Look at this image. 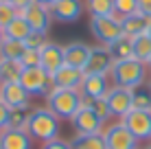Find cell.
I'll use <instances>...</instances> for the list:
<instances>
[{
    "mask_svg": "<svg viewBox=\"0 0 151 149\" xmlns=\"http://www.w3.org/2000/svg\"><path fill=\"white\" fill-rule=\"evenodd\" d=\"M110 77L114 81V86H123V88H138V86L147 83V64L138 59H121V61H114Z\"/></svg>",
    "mask_w": 151,
    "mask_h": 149,
    "instance_id": "2",
    "label": "cell"
},
{
    "mask_svg": "<svg viewBox=\"0 0 151 149\" xmlns=\"http://www.w3.org/2000/svg\"><path fill=\"white\" fill-rule=\"evenodd\" d=\"M0 101L11 110H24L31 105V94L20 86V81L0 83Z\"/></svg>",
    "mask_w": 151,
    "mask_h": 149,
    "instance_id": "12",
    "label": "cell"
},
{
    "mask_svg": "<svg viewBox=\"0 0 151 149\" xmlns=\"http://www.w3.org/2000/svg\"><path fill=\"white\" fill-rule=\"evenodd\" d=\"M132 50H134V59L142 61V64H149V59H151V37H149V33L132 37Z\"/></svg>",
    "mask_w": 151,
    "mask_h": 149,
    "instance_id": "22",
    "label": "cell"
},
{
    "mask_svg": "<svg viewBox=\"0 0 151 149\" xmlns=\"http://www.w3.org/2000/svg\"><path fill=\"white\" fill-rule=\"evenodd\" d=\"M90 31L92 35L101 42L103 46H110L123 37V27L118 15H101V18H90Z\"/></svg>",
    "mask_w": 151,
    "mask_h": 149,
    "instance_id": "5",
    "label": "cell"
},
{
    "mask_svg": "<svg viewBox=\"0 0 151 149\" xmlns=\"http://www.w3.org/2000/svg\"><path fill=\"white\" fill-rule=\"evenodd\" d=\"M114 13L118 18L138 13V0H114Z\"/></svg>",
    "mask_w": 151,
    "mask_h": 149,
    "instance_id": "28",
    "label": "cell"
},
{
    "mask_svg": "<svg viewBox=\"0 0 151 149\" xmlns=\"http://www.w3.org/2000/svg\"><path fill=\"white\" fill-rule=\"evenodd\" d=\"M147 33H149V37H151V22H149V29H147Z\"/></svg>",
    "mask_w": 151,
    "mask_h": 149,
    "instance_id": "39",
    "label": "cell"
},
{
    "mask_svg": "<svg viewBox=\"0 0 151 149\" xmlns=\"http://www.w3.org/2000/svg\"><path fill=\"white\" fill-rule=\"evenodd\" d=\"M134 110H147L151 112V86L142 83L138 88H134Z\"/></svg>",
    "mask_w": 151,
    "mask_h": 149,
    "instance_id": "27",
    "label": "cell"
},
{
    "mask_svg": "<svg viewBox=\"0 0 151 149\" xmlns=\"http://www.w3.org/2000/svg\"><path fill=\"white\" fill-rule=\"evenodd\" d=\"M103 138H105L107 149H138L136 136L125 127L123 121L112 123V125L103 132Z\"/></svg>",
    "mask_w": 151,
    "mask_h": 149,
    "instance_id": "6",
    "label": "cell"
},
{
    "mask_svg": "<svg viewBox=\"0 0 151 149\" xmlns=\"http://www.w3.org/2000/svg\"><path fill=\"white\" fill-rule=\"evenodd\" d=\"M24 66L15 59H0V83H13L20 81Z\"/></svg>",
    "mask_w": 151,
    "mask_h": 149,
    "instance_id": "23",
    "label": "cell"
},
{
    "mask_svg": "<svg viewBox=\"0 0 151 149\" xmlns=\"http://www.w3.org/2000/svg\"><path fill=\"white\" fill-rule=\"evenodd\" d=\"M86 79V73L81 68H72V66H61L53 75V88H68V90H81V83Z\"/></svg>",
    "mask_w": 151,
    "mask_h": 149,
    "instance_id": "15",
    "label": "cell"
},
{
    "mask_svg": "<svg viewBox=\"0 0 151 149\" xmlns=\"http://www.w3.org/2000/svg\"><path fill=\"white\" fill-rule=\"evenodd\" d=\"M138 13L145 18H151V0H138Z\"/></svg>",
    "mask_w": 151,
    "mask_h": 149,
    "instance_id": "36",
    "label": "cell"
},
{
    "mask_svg": "<svg viewBox=\"0 0 151 149\" xmlns=\"http://www.w3.org/2000/svg\"><path fill=\"white\" fill-rule=\"evenodd\" d=\"M20 86H22L31 96H46L53 90V77L46 73L42 66L24 68L22 75H20Z\"/></svg>",
    "mask_w": 151,
    "mask_h": 149,
    "instance_id": "4",
    "label": "cell"
},
{
    "mask_svg": "<svg viewBox=\"0 0 151 149\" xmlns=\"http://www.w3.org/2000/svg\"><path fill=\"white\" fill-rule=\"evenodd\" d=\"M59 116L48 107H33L29 112V123H27V132L31 138H37L42 143L55 140L59 136Z\"/></svg>",
    "mask_w": 151,
    "mask_h": 149,
    "instance_id": "1",
    "label": "cell"
},
{
    "mask_svg": "<svg viewBox=\"0 0 151 149\" xmlns=\"http://www.w3.org/2000/svg\"><path fill=\"white\" fill-rule=\"evenodd\" d=\"M90 101V107L94 110V114L101 119L103 123H105L107 119L112 116V112H110V105H107V101H105V96H101V99H88Z\"/></svg>",
    "mask_w": 151,
    "mask_h": 149,
    "instance_id": "29",
    "label": "cell"
},
{
    "mask_svg": "<svg viewBox=\"0 0 151 149\" xmlns=\"http://www.w3.org/2000/svg\"><path fill=\"white\" fill-rule=\"evenodd\" d=\"M147 83H149V86H151V77H149V81H147Z\"/></svg>",
    "mask_w": 151,
    "mask_h": 149,
    "instance_id": "42",
    "label": "cell"
},
{
    "mask_svg": "<svg viewBox=\"0 0 151 149\" xmlns=\"http://www.w3.org/2000/svg\"><path fill=\"white\" fill-rule=\"evenodd\" d=\"M15 15H18V11L11 2H0V29H4Z\"/></svg>",
    "mask_w": 151,
    "mask_h": 149,
    "instance_id": "31",
    "label": "cell"
},
{
    "mask_svg": "<svg viewBox=\"0 0 151 149\" xmlns=\"http://www.w3.org/2000/svg\"><path fill=\"white\" fill-rule=\"evenodd\" d=\"M0 2H11V0H0Z\"/></svg>",
    "mask_w": 151,
    "mask_h": 149,
    "instance_id": "41",
    "label": "cell"
},
{
    "mask_svg": "<svg viewBox=\"0 0 151 149\" xmlns=\"http://www.w3.org/2000/svg\"><path fill=\"white\" fill-rule=\"evenodd\" d=\"M110 53L114 61H121V59H132L134 57V50H132V37H127V35H123V37H118L116 42H112L110 46Z\"/></svg>",
    "mask_w": 151,
    "mask_h": 149,
    "instance_id": "25",
    "label": "cell"
},
{
    "mask_svg": "<svg viewBox=\"0 0 151 149\" xmlns=\"http://www.w3.org/2000/svg\"><path fill=\"white\" fill-rule=\"evenodd\" d=\"M114 66V57L110 53V48L107 46H92L90 48V57H88V64L86 68H83V73L86 75H110Z\"/></svg>",
    "mask_w": 151,
    "mask_h": 149,
    "instance_id": "10",
    "label": "cell"
},
{
    "mask_svg": "<svg viewBox=\"0 0 151 149\" xmlns=\"http://www.w3.org/2000/svg\"><path fill=\"white\" fill-rule=\"evenodd\" d=\"M105 101L110 105L112 116H118V119L127 116L134 110V92L129 88H123V86H112L110 92L105 94Z\"/></svg>",
    "mask_w": 151,
    "mask_h": 149,
    "instance_id": "8",
    "label": "cell"
},
{
    "mask_svg": "<svg viewBox=\"0 0 151 149\" xmlns=\"http://www.w3.org/2000/svg\"><path fill=\"white\" fill-rule=\"evenodd\" d=\"M35 2H40V4H44V7H48V9H50V7H53V4L57 2V0H35Z\"/></svg>",
    "mask_w": 151,
    "mask_h": 149,
    "instance_id": "37",
    "label": "cell"
},
{
    "mask_svg": "<svg viewBox=\"0 0 151 149\" xmlns=\"http://www.w3.org/2000/svg\"><path fill=\"white\" fill-rule=\"evenodd\" d=\"M2 33H4V37H9V40H18V42H24V40L29 37L31 33H33V29L29 27V22L22 18V15H15V18L11 20V22L7 24V27L2 29Z\"/></svg>",
    "mask_w": 151,
    "mask_h": 149,
    "instance_id": "20",
    "label": "cell"
},
{
    "mask_svg": "<svg viewBox=\"0 0 151 149\" xmlns=\"http://www.w3.org/2000/svg\"><path fill=\"white\" fill-rule=\"evenodd\" d=\"M129 132L136 136V140H151V112L147 110H132L127 116L121 119Z\"/></svg>",
    "mask_w": 151,
    "mask_h": 149,
    "instance_id": "11",
    "label": "cell"
},
{
    "mask_svg": "<svg viewBox=\"0 0 151 149\" xmlns=\"http://www.w3.org/2000/svg\"><path fill=\"white\" fill-rule=\"evenodd\" d=\"M86 9L90 13V18L116 15L114 13V0H86Z\"/></svg>",
    "mask_w": 151,
    "mask_h": 149,
    "instance_id": "26",
    "label": "cell"
},
{
    "mask_svg": "<svg viewBox=\"0 0 151 149\" xmlns=\"http://www.w3.org/2000/svg\"><path fill=\"white\" fill-rule=\"evenodd\" d=\"M20 15H22V18L29 22V27L33 29V33H42V35L48 33L50 22H53L50 9L44 7V4H40V2H35V0L29 4L27 9H22V11H20Z\"/></svg>",
    "mask_w": 151,
    "mask_h": 149,
    "instance_id": "9",
    "label": "cell"
},
{
    "mask_svg": "<svg viewBox=\"0 0 151 149\" xmlns=\"http://www.w3.org/2000/svg\"><path fill=\"white\" fill-rule=\"evenodd\" d=\"M83 103V96L79 90H68V88H53L46 94V107L53 110L59 119H70L79 112Z\"/></svg>",
    "mask_w": 151,
    "mask_h": 149,
    "instance_id": "3",
    "label": "cell"
},
{
    "mask_svg": "<svg viewBox=\"0 0 151 149\" xmlns=\"http://www.w3.org/2000/svg\"><path fill=\"white\" fill-rule=\"evenodd\" d=\"M110 88H112L110 79L105 75H86L79 92L83 99H101V96H105L110 92Z\"/></svg>",
    "mask_w": 151,
    "mask_h": 149,
    "instance_id": "16",
    "label": "cell"
},
{
    "mask_svg": "<svg viewBox=\"0 0 151 149\" xmlns=\"http://www.w3.org/2000/svg\"><path fill=\"white\" fill-rule=\"evenodd\" d=\"M50 15L57 22H77V20L83 15V0H57V2L50 7Z\"/></svg>",
    "mask_w": 151,
    "mask_h": 149,
    "instance_id": "13",
    "label": "cell"
},
{
    "mask_svg": "<svg viewBox=\"0 0 151 149\" xmlns=\"http://www.w3.org/2000/svg\"><path fill=\"white\" fill-rule=\"evenodd\" d=\"M147 149H151V145H149V147H147Z\"/></svg>",
    "mask_w": 151,
    "mask_h": 149,
    "instance_id": "43",
    "label": "cell"
},
{
    "mask_svg": "<svg viewBox=\"0 0 151 149\" xmlns=\"http://www.w3.org/2000/svg\"><path fill=\"white\" fill-rule=\"evenodd\" d=\"M20 64L24 68H33V66H40V50H33V48H27L24 55L20 57Z\"/></svg>",
    "mask_w": 151,
    "mask_h": 149,
    "instance_id": "32",
    "label": "cell"
},
{
    "mask_svg": "<svg viewBox=\"0 0 151 149\" xmlns=\"http://www.w3.org/2000/svg\"><path fill=\"white\" fill-rule=\"evenodd\" d=\"M90 48L92 46H88L86 42H70L68 46H64V64L83 70L90 57Z\"/></svg>",
    "mask_w": 151,
    "mask_h": 149,
    "instance_id": "18",
    "label": "cell"
},
{
    "mask_svg": "<svg viewBox=\"0 0 151 149\" xmlns=\"http://www.w3.org/2000/svg\"><path fill=\"white\" fill-rule=\"evenodd\" d=\"M24 50H27L24 42L4 37L2 42H0V59H15V61H20V57L24 55Z\"/></svg>",
    "mask_w": 151,
    "mask_h": 149,
    "instance_id": "24",
    "label": "cell"
},
{
    "mask_svg": "<svg viewBox=\"0 0 151 149\" xmlns=\"http://www.w3.org/2000/svg\"><path fill=\"white\" fill-rule=\"evenodd\" d=\"M147 68H149V70H151V59H149V64H147Z\"/></svg>",
    "mask_w": 151,
    "mask_h": 149,
    "instance_id": "40",
    "label": "cell"
},
{
    "mask_svg": "<svg viewBox=\"0 0 151 149\" xmlns=\"http://www.w3.org/2000/svg\"><path fill=\"white\" fill-rule=\"evenodd\" d=\"M70 145L72 149H107L103 132L101 134H77Z\"/></svg>",
    "mask_w": 151,
    "mask_h": 149,
    "instance_id": "21",
    "label": "cell"
},
{
    "mask_svg": "<svg viewBox=\"0 0 151 149\" xmlns=\"http://www.w3.org/2000/svg\"><path fill=\"white\" fill-rule=\"evenodd\" d=\"M42 149H72V145H70V143H66V140H59V138H55V140L44 143V145H42Z\"/></svg>",
    "mask_w": 151,
    "mask_h": 149,
    "instance_id": "35",
    "label": "cell"
},
{
    "mask_svg": "<svg viewBox=\"0 0 151 149\" xmlns=\"http://www.w3.org/2000/svg\"><path fill=\"white\" fill-rule=\"evenodd\" d=\"M72 127L77 130V134H101L103 132V121L94 114L88 99H83L79 112L72 116Z\"/></svg>",
    "mask_w": 151,
    "mask_h": 149,
    "instance_id": "7",
    "label": "cell"
},
{
    "mask_svg": "<svg viewBox=\"0 0 151 149\" xmlns=\"http://www.w3.org/2000/svg\"><path fill=\"white\" fill-rule=\"evenodd\" d=\"M33 138L27 130H13L7 127L4 132H0V149H31Z\"/></svg>",
    "mask_w": 151,
    "mask_h": 149,
    "instance_id": "17",
    "label": "cell"
},
{
    "mask_svg": "<svg viewBox=\"0 0 151 149\" xmlns=\"http://www.w3.org/2000/svg\"><path fill=\"white\" fill-rule=\"evenodd\" d=\"M44 44H46V35H42V33H31L29 37L24 40V46H27V48H33V50H40Z\"/></svg>",
    "mask_w": 151,
    "mask_h": 149,
    "instance_id": "33",
    "label": "cell"
},
{
    "mask_svg": "<svg viewBox=\"0 0 151 149\" xmlns=\"http://www.w3.org/2000/svg\"><path fill=\"white\" fill-rule=\"evenodd\" d=\"M2 40H4V33H2V29H0V42H2Z\"/></svg>",
    "mask_w": 151,
    "mask_h": 149,
    "instance_id": "38",
    "label": "cell"
},
{
    "mask_svg": "<svg viewBox=\"0 0 151 149\" xmlns=\"http://www.w3.org/2000/svg\"><path fill=\"white\" fill-rule=\"evenodd\" d=\"M40 66L53 77L64 66V46H59L57 42H46L40 48Z\"/></svg>",
    "mask_w": 151,
    "mask_h": 149,
    "instance_id": "14",
    "label": "cell"
},
{
    "mask_svg": "<svg viewBox=\"0 0 151 149\" xmlns=\"http://www.w3.org/2000/svg\"><path fill=\"white\" fill-rule=\"evenodd\" d=\"M9 123H11V107H7L2 101H0V132L7 130Z\"/></svg>",
    "mask_w": 151,
    "mask_h": 149,
    "instance_id": "34",
    "label": "cell"
},
{
    "mask_svg": "<svg viewBox=\"0 0 151 149\" xmlns=\"http://www.w3.org/2000/svg\"><path fill=\"white\" fill-rule=\"evenodd\" d=\"M29 107H24V110H11V123H9V127H13V130H27V123H29Z\"/></svg>",
    "mask_w": 151,
    "mask_h": 149,
    "instance_id": "30",
    "label": "cell"
},
{
    "mask_svg": "<svg viewBox=\"0 0 151 149\" xmlns=\"http://www.w3.org/2000/svg\"><path fill=\"white\" fill-rule=\"evenodd\" d=\"M151 18H145L142 13H132V15H125L121 18V27H123V35L127 37H136V35L147 33Z\"/></svg>",
    "mask_w": 151,
    "mask_h": 149,
    "instance_id": "19",
    "label": "cell"
}]
</instances>
